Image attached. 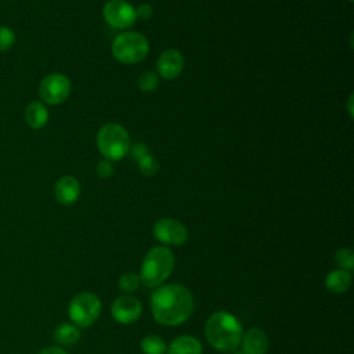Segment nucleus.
<instances>
[{
	"label": "nucleus",
	"mask_w": 354,
	"mask_h": 354,
	"mask_svg": "<svg viewBox=\"0 0 354 354\" xmlns=\"http://www.w3.org/2000/svg\"><path fill=\"white\" fill-rule=\"evenodd\" d=\"M151 311L162 325L176 326L185 322L194 311L192 293L180 283L158 286L151 295Z\"/></svg>",
	"instance_id": "nucleus-1"
},
{
	"label": "nucleus",
	"mask_w": 354,
	"mask_h": 354,
	"mask_svg": "<svg viewBox=\"0 0 354 354\" xmlns=\"http://www.w3.org/2000/svg\"><path fill=\"white\" fill-rule=\"evenodd\" d=\"M205 335L210 346L216 350L232 351L241 344L243 329L232 314L216 311L206 321Z\"/></svg>",
	"instance_id": "nucleus-2"
},
{
	"label": "nucleus",
	"mask_w": 354,
	"mask_h": 354,
	"mask_svg": "<svg viewBox=\"0 0 354 354\" xmlns=\"http://www.w3.org/2000/svg\"><path fill=\"white\" fill-rule=\"evenodd\" d=\"M174 254L166 246L152 248L141 264L140 282L148 288L160 286L171 274L174 267Z\"/></svg>",
	"instance_id": "nucleus-3"
},
{
	"label": "nucleus",
	"mask_w": 354,
	"mask_h": 354,
	"mask_svg": "<svg viewBox=\"0 0 354 354\" xmlns=\"http://www.w3.org/2000/svg\"><path fill=\"white\" fill-rule=\"evenodd\" d=\"M97 148L106 160H120L130 149V137L118 123H106L97 133Z\"/></svg>",
	"instance_id": "nucleus-4"
},
{
	"label": "nucleus",
	"mask_w": 354,
	"mask_h": 354,
	"mask_svg": "<svg viewBox=\"0 0 354 354\" xmlns=\"http://www.w3.org/2000/svg\"><path fill=\"white\" fill-rule=\"evenodd\" d=\"M149 51L147 39L137 32H124L116 36L112 43V54L122 64H138Z\"/></svg>",
	"instance_id": "nucleus-5"
},
{
	"label": "nucleus",
	"mask_w": 354,
	"mask_h": 354,
	"mask_svg": "<svg viewBox=\"0 0 354 354\" xmlns=\"http://www.w3.org/2000/svg\"><path fill=\"white\" fill-rule=\"evenodd\" d=\"M68 314L71 321L77 328H87L93 325L101 314L100 299L90 292H82L73 296L69 303Z\"/></svg>",
	"instance_id": "nucleus-6"
},
{
	"label": "nucleus",
	"mask_w": 354,
	"mask_h": 354,
	"mask_svg": "<svg viewBox=\"0 0 354 354\" xmlns=\"http://www.w3.org/2000/svg\"><path fill=\"white\" fill-rule=\"evenodd\" d=\"M71 93V82L62 73L47 75L39 86L40 98L50 105H57L64 102Z\"/></svg>",
	"instance_id": "nucleus-7"
},
{
	"label": "nucleus",
	"mask_w": 354,
	"mask_h": 354,
	"mask_svg": "<svg viewBox=\"0 0 354 354\" xmlns=\"http://www.w3.org/2000/svg\"><path fill=\"white\" fill-rule=\"evenodd\" d=\"M104 18L116 29L130 28L137 21L136 10L124 0H109L104 6Z\"/></svg>",
	"instance_id": "nucleus-8"
},
{
	"label": "nucleus",
	"mask_w": 354,
	"mask_h": 354,
	"mask_svg": "<svg viewBox=\"0 0 354 354\" xmlns=\"http://www.w3.org/2000/svg\"><path fill=\"white\" fill-rule=\"evenodd\" d=\"M152 232L159 242L171 246H181L188 238L187 228L180 221L173 218L158 220L153 224Z\"/></svg>",
	"instance_id": "nucleus-9"
},
{
	"label": "nucleus",
	"mask_w": 354,
	"mask_h": 354,
	"mask_svg": "<svg viewBox=\"0 0 354 354\" xmlns=\"http://www.w3.org/2000/svg\"><path fill=\"white\" fill-rule=\"evenodd\" d=\"M142 311L141 301L133 296H119L111 308L112 317L116 322L127 325L136 322Z\"/></svg>",
	"instance_id": "nucleus-10"
},
{
	"label": "nucleus",
	"mask_w": 354,
	"mask_h": 354,
	"mask_svg": "<svg viewBox=\"0 0 354 354\" xmlns=\"http://www.w3.org/2000/svg\"><path fill=\"white\" fill-rule=\"evenodd\" d=\"M183 66H184V58L181 53L174 48L165 50L158 58V64H156L158 73L165 79L177 77L181 73Z\"/></svg>",
	"instance_id": "nucleus-11"
},
{
	"label": "nucleus",
	"mask_w": 354,
	"mask_h": 354,
	"mask_svg": "<svg viewBox=\"0 0 354 354\" xmlns=\"http://www.w3.org/2000/svg\"><path fill=\"white\" fill-rule=\"evenodd\" d=\"M54 196L64 206H69V205L75 203L80 196V184H79V181L73 176L61 177L55 183Z\"/></svg>",
	"instance_id": "nucleus-12"
},
{
	"label": "nucleus",
	"mask_w": 354,
	"mask_h": 354,
	"mask_svg": "<svg viewBox=\"0 0 354 354\" xmlns=\"http://www.w3.org/2000/svg\"><path fill=\"white\" fill-rule=\"evenodd\" d=\"M242 353L243 354H266L268 348V339L263 329L250 328L242 335Z\"/></svg>",
	"instance_id": "nucleus-13"
},
{
	"label": "nucleus",
	"mask_w": 354,
	"mask_h": 354,
	"mask_svg": "<svg viewBox=\"0 0 354 354\" xmlns=\"http://www.w3.org/2000/svg\"><path fill=\"white\" fill-rule=\"evenodd\" d=\"M25 120L29 127L39 130L48 122V111L43 102L32 101L25 109Z\"/></svg>",
	"instance_id": "nucleus-14"
},
{
	"label": "nucleus",
	"mask_w": 354,
	"mask_h": 354,
	"mask_svg": "<svg viewBox=\"0 0 354 354\" xmlns=\"http://www.w3.org/2000/svg\"><path fill=\"white\" fill-rule=\"evenodd\" d=\"M167 354H202V344L194 336H178L169 344Z\"/></svg>",
	"instance_id": "nucleus-15"
},
{
	"label": "nucleus",
	"mask_w": 354,
	"mask_h": 354,
	"mask_svg": "<svg viewBox=\"0 0 354 354\" xmlns=\"http://www.w3.org/2000/svg\"><path fill=\"white\" fill-rule=\"evenodd\" d=\"M351 285V274L346 270H333L325 278V286L330 293H343Z\"/></svg>",
	"instance_id": "nucleus-16"
},
{
	"label": "nucleus",
	"mask_w": 354,
	"mask_h": 354,
	"mask_svg": "<svg viewBox=\"0 0 354 354\" xmlns=\"http://www.w3.org/2000/svg\"><path fill=\"white\" fill-rule=\"evenodd\" d=\"M80 339V330L76 325L64 322L54 330V340L62 346H72Z\"/></svg>",
	"instance_id": "nucleus-17"
},
{
	"label": "nucleus",
	"mask_w": 354,
	"mask_h": 354,
	"mask_svg": "<svg viewBox=\"0 0 354 354\" xmlns=\"http://www.w3.org/2000/svg\"><path fill=\"white\" fill-rule=\"evenodd\" d=\"M141 351L144 354H165L167 347L166 342L158 335H148L141 340Z\"/></svg>",
	"instance_id": "nucleus-18"
},
{
	"label": "nucleus",
	"mask_w": 354,
	"mask_h": 354,
	"mask_svg": "<svg viewBox=\"0 0 354 354\" xmlns=\"http://www.w3.org/2000/svg\"><path fill=\"white\" fill-rule=\"evenodd\" d=\"M335 259H336L337 266L342 270H346V271L353 270V267H354V253H353L351 249H348V248L339 249L335 254Z\"/></svg>",
	"instance_id": "nucleus-19"
},
{
	"label": "nucleus",
	"mask_w": 354,
	"mask_h": 354,
	"mask_svg": "<svg viewBox=\"0 0 354 354\" xmlns=\"http://www.w3.org/2000/svg\"><path fill=\"white\" fill-rule=\"evenodd\" d=\"M119 288L124 292H134L140 286V277L133 272H126L119 278Z\"/></svg>",
	"instance_id": "nucleus-20"
},
{
	"label": "nucleus",
	"mask_w": 354,
	"mask_h": 354,
	"mask_svg": "<svg viewBox=\"0 0 354 354\" xmlns=\"http://www.w3.org/2000/svg\"><path fill=\"white\" fill-rule=\"evenodd\" d=\"M158 83H159L158 76L153 72H151V71L144 72L138 77V87L142 91H152V90H155L158 87Z\"/></svg>",
	"instance_id": "nucleus-21"
},
{
	"label": "nucleus",
	"mask_w": 354,
	"mask_h": 354,
	"mask_svg": "<svg viewBox=\"0 0 354 354\" xmlns=\"http://www.w3.org/2000/svg\"><path fill=\"white\" fill-rule=\"evenodd\" d=\"M136 159L138 160L140 170H141L144 174H153V173H156V162H155L153 158L148 153V151H145V152H142L141 155L136 156Z\"/></svg>",
	"instance_id": "nucleus-22"
},
{
	"label": "nucleus",
	"mask_w": 354,
	"mask_h": 354,
	"mask_svg": "<svg viewBox=\"0 0 354 354\" xmlns=\"http://www.w3.org/2000/svg\"><path fill=\"white\" fill-rule=\"evenodd\" d=\"M15 33L8 26H0V53L10 50L15 43Z\"/></svg>",
	"instance_id": "nucleus-23"
},
{
	"label": "nucleus",
	"mask_w": 354,
	"mask_h": 354,
	"mask_svg": "<svg viewBox=\"0 0 354 354\" xmlns=\"http://www.w3.org/2000/svg\"><path fill=\"white\" fill-rule=\"evenodd\" d=\"M95 171H97V176H98V177L106 178V177H111V176L113 174V166L111 165L109 160L104 159V160H100V162L97 163Z\"/></svg>",
	"instance_id": "nucleus-24"
},
{
	"label": "nucleus",
	"mask_w": 354,
	"mask_h": 354,
	"mask_svg": "<svg viewBox=\"0 0 354 354\" xmlns=\"http://www.w3.org/2000/svg\"><path fill=\"white\" fill-rule=\"evenodd\" d=\"M153 10L149 4H141L137 10H136V15L137 18H141V19H149L151 15H152Z\"/></svg>",
	"instance_id": "nucleus-25"
},
{
	"label": "nucleus",
	"mask_w": 354,
	"mask_h": 354,
	"mask_svg": "<svg viewBox=\"0 0 354 354\" xmlns=\"http://www.w3.org/2000/svg\"><path fill=\"white\" fill-rule=\"evenodd\" d=\"M39 354H66V351L58 346H48L40 350Z\"/></svg>",
	"instance_id": "nucleus-26"
},
{
	"label": "nucleus",
	"mask_w": 354,
	"mask_h": 354,
	"mask_svg": "<svg viewBox=\"0 0 354 354\" xmlns=\"http://www.w3.org/2000/svg\"><path fill=\"white\" fill-rule=\"evenodd\" d=\"M353 100H354V95L351 94V95L348 97V101H347V108H348V115H350V118H353Z\"/></svg>",
	"instance_id": "nucleus-27"
},
{
	"label": "nucleus",
	"mask_w": 354,
	"mask_h": 354,
	"mask_svg": "<svg viewBox=\"0 0 354 354\" xmlns=\"http://www.w3.org/2000/svg\"><path fill=\"white\" fill-rule=\"evenodd\" d=\"M231 354H243L242 351H234V353H231Z\"/></svg>",
	"instance_id": "nucleus-28"
},
{
	"label": "nucleus",
	"mask_w": 354,
	"mask_h": 354,
	"mask_svg": "<svg viewBox=\"0 0 354 354\" xmlns=\"http://www.w3.org/2000/svg\"><path fill=\"white\" fill-rule=\"evenodd\" d=\"M348 1H353V0H348Z\"/></svg>",
	"instance_id": "nucleus-29"
}]
</instances>
